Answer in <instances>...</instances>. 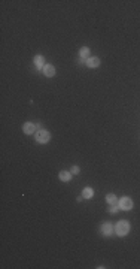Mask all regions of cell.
Segmentation results:
<instances>
[{
    "instance_id": "cell-1",
    "label": "cell",
    "mask_w": 140,
    "mask_h": 269,
    "mask_svg": "<svg viewBox=\"0 0 140 269\" xmlns=\"http://www.w3.org/2000/svg\"><path fill=\"white\" fill-rule=\"evenodd\" d=\"M115 232H116V235L118 236H125L128 235V232H130V223L128 221H119L116 223V226H115Z\"/></svg>"
},
{
    "instance_id": "cell-2",
    "label": "cell",
    "mask_w": 140,
    "mask_h": 269,
    "mask_svg": "<svg viewBox=\"0 0 140 269\" xmlns=\"http://www.w3.org/2000/svg\"><path fill=\"white\" fill-rule=\"evenodd\" d=\"M34 138H36V141L39 142V144H46L49 141V138H51V134L46 130H37L36 134H34Z\"/></svg>"
},
{
    "instance_id": "cell-3",
    "label": "cell",
    "mask_w": 140,
    "mask_h": 269,
    "mask_svg": "<svg viewBox=\"0 0 140 269\" xmlns=\"http://www.w3.org/2000/svg\"><path fill=\"white\" fill-rule=\"evenodd\" d=\"M118 205H119V209L130 211V209L133 208V200H131L130 197H122V199L118 202Z\"/></svg>"
},
{
    "instance_id": "cell-4",
    "label": "cell",
    "mask_w": 140,
    "mask_h": 269,
    "mask_svg": "<svg viewBox=\"0 0 140 269\" xmlns=\"http://www.w3.org/2000/svg\"><path fill=\"white\" fill-rule=\"evenodd\" d=\"M113 232H115V227L110 224V223H104V224L101 226V233L104 236H110Z\"/></svg>"
},
{
    "instance_id": "cell-5",
    "label": "cell",
    "mask_w": 140,
    "mask_h": 269,
    "mask_svg": "<svg viewBox=\"0 0 140 269\" xmlns=\"http://www.w3.org/2000/svg\"><path fill=\"white\" fill-rule=\"evenodd\" d=\"M22 130H24V133L26 134H33L34 132H36V124H34V123H26L24 127H22Z\"/></svg>"
},
{
    "instance_id": "cell-6",
    "label": "cell",
    "mask_w": 140,
    "mask_h": 269,
    "mask_svg": "<svg viewBox=\"0 0 140 269\" xmlns=\"http://www.w3.org/2000/svg\"><path fill=\"white\" fill-rule=\"evenodd\" d=\"M34 66L37 67V69H40V70H43V67L46 66V64H45V58H43L42 55H36V57H34Z\"/></svg>"
},
{
    "instance_id": "cell-7",
    "label": "cell",
    "mask_w": 140,
    "mask_h": 269,
    "mask_svg": "<svg viewBox=\"0 0 140 269\" xmlns=\"http://www.w3.org/2000/svg\"><path fill=\"white\" fill-rule=\"evenodd\" d=\"M43 75L48 76V78L54 76V75H55V67H54L52 64H46V66L43 67Z\"/></svg>"
},
{
    "instance_id": "cell-8",
    "label": "cell",
    "mask_w": 140,
    "mask_h": 269,
    "mask_svg": "<svg viewBox=\"0 0 140 269\" xmlns=\"http://www.w3.org/2000/svg\"><path fill=\"white\" fill-rule=\"evenodd\" d=\"M58 176H60V180H61V181L69 182L70 180H72V172H69V170H61Z\"/></svg>"
},
{
    "instance_id": "cell-9",
    "label": "cell",
    "mask_w": 140,
    "mask_h": 269,
    "mask_svg": "<svg viewBox=\"0 0 140 269\" xmlns=\"http://www.w3.org/2000/svg\"><path fill=\"white\" fill-rule=\"evenodd\" d=\"M99 64H100V58H99V57H89L87 60L88 67H97Z\"/></svg>"
},
{
    "instance_id": "cell-10",
    "label": "cell",
    "mask_w": 140,
    "mask_h": 269,
    "mask_svg": "<svg viewBox=\"0 0 140 269\" xmlns=\"http://www.w3.org/2000/svg\"><path fill=\"white\" fill-rule=\"evenodd\" d=\"M79 57H80V58H84V60H88V58H89V48H87V47L80 48Z\"/></svg>"
},
{
    "instance_id": "cell-11",
    "label": "cell",
    "mask_w": 140,
    "mask_h": 269,
    "mask_svg": "<svg viewBox=\"0 0 140 269\" xmlns=\"http://www.w3.org/2000/svg\"><path fill=\"white\" fill-rule=\"evenodd\" d=\"M82 196L85 197V199H91L94 196V190L91 187H87V188H84V191H82Z\"/></svg>"
},
{
    "instance_id": "cell-12",
    "label": "cell",
    "mask_w": 140,
    "mask_h": 269,
    "mask_svg": "<svg viewBox=\"0 0 140 269\" xmlns=\"http://www.w3.org/2000/svg\"><path fill=\"white\" fill-rule=\"evenodd\" d=\"M106 200H107V203H110V205H116V203H118L116 196H115L113 193H109V195L106 196Z\"/></svg>"
},
{
    "instance_id": "cell-13",
    "label": "cell",
    "mask_w": 140,
    "mask_h": 269,
    "mask_svg": "<svg viewBox=\"0 0 140 269\" xmlns=\"http://www.w3.org/2000/svg\"><path fill=\"white\" fill-rule=\"evenodd\" d=\"M118 209H119V205H118V206H116V205H112V206L109 208V212H110V214H115V212H118Z\"/></svg>"
},
{
    "instance_id": "cell-14",
    "label": "cell",
    "mask_w": 140,
    "mask_h": 269,
    "mask_svg": "<svg viewBox=\"0 0 140 269\" xmlns=\"http://www.w3.org/2000/svg\"><path fill=\"white\" fill-rule=\"evenodd\" d=\"M70 172H72V175H78L79 174V168H78V166H72Z\"/></svg>"
}]
</instances>
